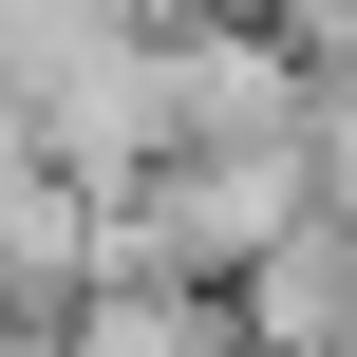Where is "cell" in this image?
Wrapping results in <instances>:
<instances>
[{"label": "cell", "mask_w": 357, "mask_h": 357, "mask_svg": "<svg viewBox=\"0 0 357 357\" xmlns=\"http://www.w3.org/2000/svg\"><path fill=\"white\" fill-rule=\"evenodd\" d=\"M38 357H245V339H226V301H188V282H75Z\"/></svg>", "instance_id": "cell-3"}, {"label": "cell", "mask_w": 357, "mask_h": 357, "mask_svg": "<svg viewBox=\"0 0 357 357\" xmlns=\"http://www.w3.org/2000/svg\"><path fill=\"white\" fill-rule=\"evenodd\" d=\"M94 19H113V0H0V113H19V94H38V75H56Z\"/></svg>", "instance_id": "cell-4"}, {"label": "cell", "mask_w": 357, "mask_h": 357, "mask_svg": "<svg viewBox=\"0 0 357 357\" xmlns=\"http://www.w3.org/2000/svg\"><path fill=\"white\" fill-rule=\"evenodd\" d=\"M301 207H320V132H188V151H151V169L94 207V282H188V301H226Z\"/></svg>", "instance_id": "cell-1"}, {"label": "cell", "mask_w": 357, "mask_h": 357, "mask_svg": "<svg viewBox=\"0 0 357 357\" xmlns=\"http://www.w3.org/2000/svg\"><path fill=\"white\" fill-rule=\"evenodd\" d=\"M113 19H264V0H113Z\"/></svg>", "instance_id": "cell-6"}, {"label": "cell", "mask_w": 357, "mask_h": 357, "mask_svg": "<svg viewBox=\"0 0 357 357\" xmlns=\"http://www.w3.org/2000/svg\"><path fill=\"white\" fill-rule=\"evenodd\" d=\"M226 339H245V357H357V207H339V188L226 282Z\"/></svg>", "instance_id": "cell-2"}, {"label": "cell", "mask_w": 357, "mask_h": 357, "mask_svg": "<svg viewBox=\"0 0 357 357\" xmlns=\"http://www.w3.org/2000/svg\"><path fill=\"white\" fill-rule=\"evenodd\" d=\"M264 19H282V56H301L320 94H357V0H264Z\"/></svg>", "instance_id": "cell-5"}]
</instances>
